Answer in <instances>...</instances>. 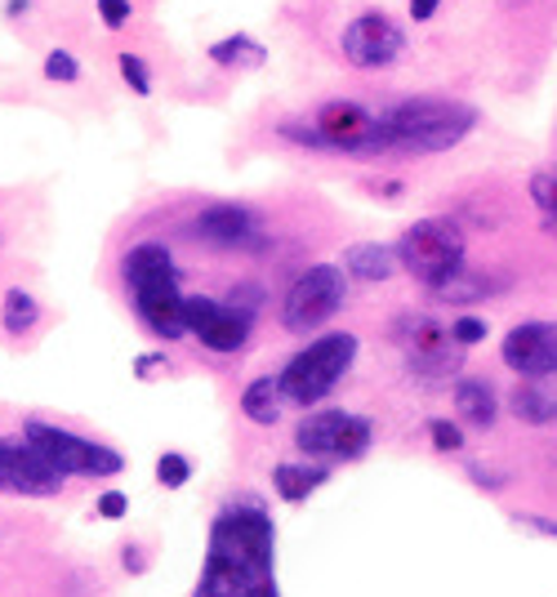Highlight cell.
<instances>
[{
	"instance_id": "6da1fadb",
	"label": "cell",
	"mask_w": 557,
	"mask_h": 597,
	"mask_svg": "<svg viewBox=\"0 0 557 597\" xmlns=\"http://www.w3.org/2000/svg\"><path fill=\"white\" fill-rule=\"evenodd\" d=\"M193 597H282L276 526L259 499H232L214 518L201 584Z\"/></svg>"
},
{
	"instance_id": "7a4b0ae2",
	"label": "cell",
	"mask_w": 557,
	"mask_h": 597,
	"mask_svg": "<svg viewBox=\"0 0 557 597\" xmlns=\"http://www.w3.org/2000/svg\"><path fill=\"white\" fill-rule=\"evenodd\" d=\"M121 272H125L134 312H138V321H144L152 335H161V339H183V335H188V326H183L178 268H174V254L161 241H138L125 254Z\"/></svg>"
},
{
	"instance_id": "3957f363",
	"label": "cell",
	"mask_w": 557,
	"mask_h": 597,
	"mask_svg": "<svg viewBox=\"0 0 557 597\" xmlns=\"http://www.w3.org/2000/svg\"><path fill=\"white\" fill-rule=\"evenodd\" d=\"M478 125V108L450 103V99H406L384 112V139L388 152H450L463 144Z\"/></svg>"
},
{
	"instance_id": "277c9868",
	"label": "cell",
	"mask_w": 557,
	"mask_h": 597,
	"mask_svg": "<svg viewBox=\"0 0 557 597\" xmlns=\"http://www.w3.org/2000/svg\"><path fill=\"white\" fill-rule=\"evenodd\" d=\"M286 139H295L299 148H331V152H348V157H370V152H388L384 139V112L366 108L357 99H335L321 103L317 116L308 125H282Z\"/></svg>"
},
{
	"instance_id": "5b68a950",
	"label": "cell",
	"mask_w": 557,
	"mask_h": 597,
	"mask_svg": "<svg viewBox=\"0 0 557 597\" xmlns=\"http://www.w3.org/2000/svg\"><path fill=\"white\" fill-rule=\"evenodd\" d=\"M352 357H357V335H348V331L312 339L304 352H295V357L286 361V371L276 375L286 406H304V410H308V406H317L321 397H331L335 384L348 375Z\"/></svg>"
},
{
	"instance_id": "8992f818",
	"label": "cell",
	"mask_w": 557,
	"mask_h": 597,
	"mask_svg": "<svg viewBox=\"0 0 557 597\" xmlns=\"http://www.w3.org/2000/svg\"><path fill=\"white\" fill-rule=\"evenodd\" d=\"M393 250L397 263L429 290H442L450 277L463 272V233L450 219H420L414 227H406Z\"/></svg>"
},
{
	"instance_id": "52a82bcc",
	"label": "cell",
	"mask_w": 557,
	"mask_h": 597,
	"mask_svg": "<svg viewBox=\"0 0 557 597\" xmlns=\"http://www.w3.org/2000/svg\"><path fill=\"white\" fill-rule=\"evenodd\" d=\"M23 437L50 459V464L63 473V477H116L125 469V459L95 441V437H81L72 428H59V424H45V420H27L23 424Z\"/></svg>"
},
{
	"instance_id": "ba28073f",
	"label": "cell",
	"mask_w": 557,
	"mask_h": 597,
	"mask_svg": "<svg viewBox=\"0 0 557 597\" xmlns=\"http://www.w3.org/2000/svg\"><path fill=\"white\" fill-rule=\"evenodd\" d=\"M375 441V424L352 410H312L295 428V446L304 459H321V464H339V459H361Z\"/></svg>"
},
{
	"instance_id": "9c48e42d",
	"label": "cell",
	"mask_w": 557,
	"mask_h": 597,
	"mask_svg": "<svg viewBox=\"0 0 557 597\" xmlns=\"http://www.w3.org/2000/svg\"><path fill=\"white\" fill-rule=\"evenodd\" d=\"M344 299H348L344 268L317 263V268H308L304 277L286 290V299H282V326L295 331V335H312L317 326H326V321L344 308Z\"/></svg>"
},
{
	"instance_id": "30bf717a",
	"label": "cell",
	"mask_w": 557,
	"mask_h": 597,
	"mask_svg": "<svg viewBox=\"0 0 557 597\" xmlns=\"http://www.w3.org/2000/svg\"><path fill=\"white\" fill-rule=\"evenodd\" d=\"M183 326L201 339L210 352H237L255 331V308L237 299H210V295H183Z\"/></svg>"
},
{
	"instance_id": "8fae6325",
	"label": "cell",
	"mask_w": 557,
	"mask_h": 597,
	"mask_svg": "<svg viewBox=\"0 0 557 597\" xmlns=\"http://www.w3.org/2000/svg\"><path fill=\"white\" fill-rule=\"evenodd\" d=\"M0 490L45 499L63 490V473L27 437H0Z\"/></svg>"
},
{
	"instance_id": "7c38bea8",
	"label": "cell",
	"mask_w": 557,
	"mask_h": 597,
	"mask_svg": "<svg viewBox=\"0 0 557 597\" xmlns=\"http://www.w3.org/2000/svg\"><path fill=\"white\" fill-rule=\"evenodd\" d=\"M339 45H344V59H348L352 67H388V63H397V54L406 50V36H401V27H397L388 14L370 10V14H357V18L344 27Z\"/></svg>"
},
{
	"instance_id": "4fadbf2b",
	"label": "cell",
	"mask_w": 557,
	"mask_h": 597,
	"mask_svg": "<svg viewBox=\"0 0 557 597\" xmlns=\"http://www.w3.org/2000/svg\"><path fill=\"white\" fill-rule=\"evenodd\" d=\"M397 344L406 352V361L420 375H446L459 365V344L446 326H437L433 316H401L397 321Z\"/></svg>"
},
{
	"instance_id": "5bb4252c",
	"label": "cell",
	"mask_w": 557,
	"mask_h": 597,
	"mask_svg": "<svg viewBox=\"0 0 557 597\" xmlns=\"http://www.w3.org/2000/svg\"><path fill=\"white\" fill-rule=\"evenodd\" d=\"M193 237L214 246V250H242V254H259L268 246V233L255 210L246 206H210L197 214Z\"/></svg>"
},
{
	"instance_id": "9a60e30c",
	"label": "cell",
	"mask_w": 557,
	"mask_h": 597,
	"mask_svg": "<svg viewBox=\"0 0 557 597\" xmlns=\"http://www.w3.org/2000/svg\"><path fill=\"white\" fill-rule=\"evenodd\" d=\"M499 357L508 371H518L522 380H548L557 375V326L553 321H522L504 335Z\"/></svg>"
},
{
	"instance_id": "2e32d148",
	"label": "cell",
	"mask_w": 557,
	"mask_h": 597,
	"mask_svg": "<svg viewBox=\"0 0 557 597\" xmlns=\"http://www.w3.org/2000/svg\"><path fill=\"white\" fill-rule=\"evenodd\" d=\"M397 250L393 246H380V241H357L344 250V272L357 282H388L397 272Z\"/></svg>"
},
{
	"instance_id": "e0dca14e",
	"label": "cell",
	"mask_w": 557,
	"mask_h": 597,
	"mask_svg": "<svg viewBox=\"0 0 557 597\" xmlns=\"http://www.w3.org/2000/svg\"><path fill=\"white\" fill-rule=\"evenodd\" d=\"M548 380H527L513 388V415L522 424H553L557 420V388Z\"/></svg>"
},
{
	"instance_id": "ac0fdd59",
	"label": "cell",
	"mask_w": 557,
	"mask_h": 597,
	"mask_svg": "<svg viewBox=\"0 0 557 597\" xmlns=\"http://www.w3.org/2000/svg\"><path fill=\"white\" fill-rule=\"evenodd\" d=\"M326 477H331L326 464H276L272 486H276V495H282L286 503H304L317 486H326Z\"/></svg>"
},
{
	"instance_id": "d6986e66",
	"label": "cell",
	"mask_w": 557,
	"mask_h": 597,
	"mask_svg": "<svg viewBox=\"0 0 557 597\" xmlns=\"http://www.w3.org/2000/svg\"><path fill=\"white\" fill-rule=\"evenodd\" d=\"M455 406H459V420L473 424V428H491L495 415H499L495 393H491V384H482V380H459V384H455Z\"/></svg>"
},
{
	"instance_id": "ffe728a7",
	"label": "cell",
	"mask_w": 557,
	"mask_h": 597,
	"mask_svg": "<svg viewBox=\"0 0 557 597\" xmlns=\"http://www.w3.org/2000/svg\"><path fill=\"white\" fill-rule=\"evenodd\" d=\"M268 59V50L255 36H223L210 45V63L227 67V72H259Z\"/></svg>"
},
{
	"instance_id": "44dd1931",
	"label": "cell",
	"mask_w": 557,
	"mask_h": 597,
	"mask_svg": "<svg viewBox=\"0 0 557 597\" xmlns=\"http://www.w3.org/2000/svg\"><path fill=\"white\" fill-rule=\"evenodd\" d=\"M242 410H246V420H250V424H263V428H272L276 420H282V410H286L282 384H276L272 375L255 380V384L242 393Z\"/></svg>"
},
{
	"instance_id": "7402d4cb",
	"label": "cell",
	"mask_w": 557,
	"mask_h": 597,
	"mask_svg": "<svg viewBox=\"0 0 557 597\" xmlns=\"http://www.w3.org/2000/svg\"><path fill=\"white\" fill-rule=\"evenodd\" d=\"M36 321H40V303L23 286H10L5 299H0V326H5L10 335H27Z\"/></svg>"
},
{
	"instance_id": "603a6c76",
	"label": "cell",
	"mask_w": 557,
	"mask_h": 597,
	"mask_svg": "<svg viewBox=\"0 0 557 597\" xmlns=\"http://www.w3.org/2000/svg\"><path fill=\"white\" fill-rule=\"evenodd\" d=\"M531 201L540 206L544 223L557 233V174H535V178H531Z\"/></svg>"
},
{
	"instance_id": "cb8c5ba5",
	"label": "cell",
	"mask_w": 557,
	"mask_h": 597,
	"mask_svg": "<svg viewBox=\"0 0 557 597\" xmlns=\"http://www.w3.org/2000/svg\"><path fill=\"white\" fill-rule=\"evenodd\" d=\"M188 477H193V464H188V459H183L178 450H170V455H161V459H157V482H161L165 490L188 486Z\"/></svg>"
},
{
	"instance_id": "d4e9b609",
	"label": "cell",
	"mask_w": 557,
	"mask_h": 597,
	"mask_svg": "<svg viewBox=\"0 0 557 597\" xmlns=\"http://www.w3.org/2000/svg\"><path fill=\"white\" fill-rule=\"evenodd\" d=\"M116 67H121V80L134 89V95H152V76H148V63L138 59V54H121V59H116Z\"/></svg>"
},
{
	"instance_id": "484cf974",
	"label": "cell",
	"mask_w": 557,
	"mask_h": 597,
	"mask_svg": "<svg viewBox=\"0 0 557 597\" xmlns=\"http://www.w3.org/2000/svg\"><path fill=\"white\" fill-rule=\"evenodd\" d=\"M45 80H59V85H72L81 80V63L67 54V50H54L50 59H45Z\"/></svg>"
},
{
	"instance_id": "4316f807",
	"label": "cell",
	"mask_w": 557,
	"mask_h": 597,
	"mask_svg": "<svg viewBox=\"0 0 557 597\" xmlns=\"http://www.w3.org/2000/svg\"><path fill=\"white\" fill-rule=\"evenodd\" d=\"M95 5H99V18H103L108 32H121L129 23V14H134L129 0H95Z\"/></svg>"
},
{
	"instance_id": "83f0119b",
	"label": "cell",
	"mask_w": 557,
	"mask_h": 597,
	"mask_svg": "<svg viewBox=\"0 0 557 597\" xmlns=\"http://www.w3.org/2000/svg\"><path fill=\"white\" fill-rule=\"evenodd\" d=\"M450 335H455L459 348H473V344L486 339V321H478V316H459L455 326H450Z\"/></svg>"
},
{
	"instance_id": "f1b7e54d",
	"label": "cell",
	"mask_w": 557,
	"mask_h": 597,
	"mask_svg": "<svg viewBox=\"0 0 557 597\" xmlns=\"http://www.w3.org/2000/svg\"><path fill=\"white\" fill-rule=\"evenodd\" d=\"M429 437H433L437 450H463V433H459V424H450V420H433V424H429Z\"/></svg>"
},
{
	"instance_id": "f546056e",
	"label": "cell",
	"mask_w": 557,
	"mask_h": 597,
	"mask_svg": "<svg viewBox=\"0 0 557 597\" xmlns=\"http://www.w3.org/2000/svg\"><path fill=\"white\" fill-rule=\"evenodd\" d=\"M125 513H129V499H125L121 490H103V495H99V518L116 522V518H125Z\"/></svg>"
},
{
	"instance_id": "4dcf8cb0",
	"label": "cell",
	"mask_w": 557,
	"mask_h": 597,
	"mask_svg": "<svg viewBox=\"0 0 557 597\" xmlns=\"http://www.w3.org/2000/svg\"><path fill=\"white\" fill-rule=\"evenodd\" d=\"M161 371H170V361H165V352H144V357H138V361H134V375H138V380H157Z\"/></svg>"
},
{
	"instance_id": "1f68e13d",
	"label": "cell",
	"mask_w": 557,
	"mask_h": 597,
	"mask_svg": "<svg viewBox=\"0 0 557 597\" xmlns=\"http://www.w3.org/2000/svg\"><path fill=\"white\" fill-rule=\"evenodd\" d=\"M437 5H442V0H410V18H414V23H424V18L437 14Z\"/></svg>"
},
{
	"instance_id": "d6a6232c",
	"label": "cell",
	"mask_w": 557,
	"mask_h": 597,
	"mask_svg": "<svg viewBox=\"0 0 557 597\" xmlns=\"http://www.w3.org/2000/svg\"><path fill=\"white\" fill-rule=\"evenodd\" d=\"M121 562H125L129 571H144V558H138V548H125V554H121Z\"/></svg>"
},
{
	"instance_id": "836d02e7",
	"label": "cell",
	"mask_w": 557,
	"mask_h": 597,
	"mask_svg": "<svg viewBox=\"0 0 557 597\" xmlns=\"http://www.w3.org/2000/svg\"><path fill=\"white\" fill-rule=\"evenodd\" d=\"M27 5H32V0H10L5 14H10V18H18V14H27Z\"/></svg>"
}]
</instances>
